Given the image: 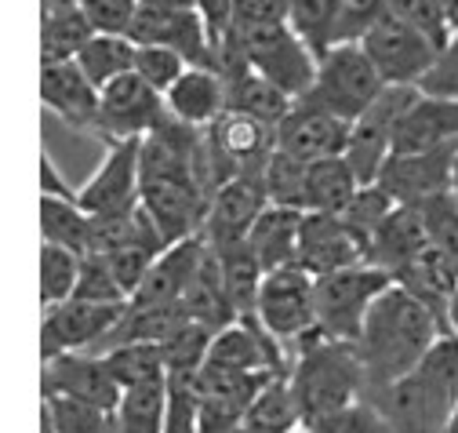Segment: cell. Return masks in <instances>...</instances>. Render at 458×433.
I'll return each instance as SVG.
<instances>
[{
  "instance_id": "obj_18",
  "label": "cell",
  "mask_w": 458,
  "mask_h": 433,
  "mask_svg": "<svg viewBox=\"0 0 458 433\" xmlns=\"http://www.w3.org/2000/svg\"><path fill=\"white\" fill-rule=\"evenodd\" d=\"M208 241L204 237H190L179 244H167L160 251V259L149 266L146 281L139 284V292L131 295V302L139 306H179L197 277V269L208 259Z\"/></svg>"
},
{
  "instance_id": "obj_29",
  "label": "cell",
  "mask_w": 458,
  "mask_h": 433,
  "mask_svg": "<svg viewBox=\"0 0 458 433\" xmlns=\"http://www.w3.org/2000/svg\"><path fill=\"white\" fill-rule=\"evenodd\" d=\"M218 255V269H222V281H225V292L233 299L237 313L241 317H251L255 306H259V292H262V281H266V269L262 262L255 259L251 244L241 241V244H225V248H215Z\"/></svg>"
},
{
  "instance_id": "obj_3",
  "label": "cell",
  "mask_w": 458,
  "mask_h": 433,
  "mask_svg": "<svg viewBox=\"0 0 458 433\" xmlns=\"http://www.w3.org/2000/svg\"><path fill=\"white\" fill-rule=\"evenodd\" d=\"M382 91L386 84L360 44H331L317 63V81L310 95L299 102H313L320 110L353 124L378 102Z\"/></svg>"
},
{
  "instance_id": "obj_38",
  "label": "cell",
  "mask_w": 458,
  "mask_h": 433,
  "mask_svg": "<svg viewBox=\"0 0 458 433\" xmlns=\"http://www.w3.org/2000/svg\"><path fill=\"white\" fill-rule=\"evenodd\" d=\"M331 22H335V0H288V26L317 51L331 47Z\"/></svg>"
},
{
  "instance_id": "obj_22",
  "label": "cell",
  "mask_w": 458,
  "mask_h": 433,
  "mask_svg": "<svg viewBox=\"0 0 458 433\" xmlns=\"http://www.w3.org/2000/svg\"><path fill=\"white\" fill-rule=\"evenodd\" d=\"M302 219L306 211H295V208H280V204H269L262 211V219L255 223L248 244L255 251V259L262 262L266 274L273 269H284V266H295L299 262V233H302Z\"/></svg>"
},
{
  "instance_id": "obj_30",
  "label": "cell",
  "mask_w": 458,
  "mask_h": 433,
  "mask_svg": "<svg viewBox=\"0 0 458 433\" xmlns=\"http://www.w3.org/2000/svg\"><path fill=\"white\" fill-rule=\"evenodd\" d=\"M244 422L255 433H288V429L302 426V408H299V397L292 386V371L269 378V383L259 390V397L251 401Z\"/></svg>"
},
{
  "instance_id": "obj_43",
  "label": "cell",
  "mask_w": 458,
  "mask_h": 433,
  "mask_svg": "<svg viewBox=\"0 0 458 433\" xmlns=\"http://www.w3.org/2000/svg\"><path fill=\"white\" fill-rule=\"evenodd\" d=\"M422 215H426L429 244L444 255V262L458 274V200L451 193L437 197V200L422 204Z\"/></svg>"
},
{
  "instance_id": "obj_44",
  "label": "cell",
  "mask_w": 458,
  "mask_h": 433,
  "mask_svg": "<svg viewBox=\"0 0 458 433\" xmlns=\"http://www.w3.org/2000/svg\"><path fill=\"white\" fill-rule=\"evenodd\" d=\"M313 433H396L393 422L386 419L382 408L368 404V401H357L350 408H342V412H331L324 419H313L306 422Z\"/></svg>"
},
{
  "instance_id": "obj_20",
  "label": "cell",
  "mask_w": 458,
  "mask_h": 433,
  "mask_svg": "<svg viewBox=\"0 0 458 433\" xmlns=\"http://www.w3.org/2000/svg\"><path fill=\"white\" fill-rule=\"evenodd\" d=\"M451 142H458V98H437L419 91L396 128L393 153H429Z\"/></svg>"
},
{
  "instance_id": "obj_8",
  "label": "cell",
  "mask_w": 458,
  "mask_h": 433,
  "mask_svg": "<svg viewBox=\"0 0 458 433\" xmlns=\"http://www.w3.org/2000/svg\"><path fill=\"white\" fill-rule=\"evenodd\" d=\"M386 88H419L433 70L440 47L396 15H382L360 40Z\"/></svg>"
},
{
  "instance_id": "obj_31",
  "label": "cell",
  "mask_w": 458,
  "mask_h": 433,
  "mask_svg": "<svg viewBox=\"0 0 458 433\" xmlns=\"http://www.w3.org/2000/svg\"><path fill=\"white\" fill-rule=\"evenodd\" d=\"M95 37V26L81 8L40 15V66L47 63H77L84 44Z\"/></svg>"
},
{
  "instance_id": "obj_13",
  "label": "cell",
  "mask_w": 458,
  "mask_h": 433,
  "mask_svg": "<svg viewBox=\"0 0 458 433\" xmlns=\"http://www.w3.org/2000/svg\"><path fill=\"white\" fill-rule=\"evenodd\" d=\"M350 128L342 117L320 110L313 102H295L292 114L276 124V153L299 160V165H317V160L346 157Z\"/></svg>"
},
{
  "instance_id": "obj_24",
  "label": "cell",
  "mask_w": 458,
  "mask_h": 433,
  "mask_svg": "<svg viewBox=\"0 0 458 433\" xmlns=\"http://www.w3.org/2000/svg\"><path fill=\"white\" fill-rule=\"evenodd\" d=\"M182 306H186L190 320L200 324V328H208L211 335H218L222 328H229V324L241 320L233 299H229V292H225V281H222L215 248H208V259H204V266L197 269V277H193V284H190Z\"/></svg>"
},
{
  "instance_id": "obj_45",
  "label": "cell",
  "mask_w": 458,
  "mask_h": 433,
  "mask_svg": "<svg viewBox=\"0 0 458 433\" xmlns=\"http://www.w3.org/2000/svg\"><path fill=\"white\" fill-rule=\"evenodd\" d=\"M190 70V63L171 47H160V44H139V55H135V73L153 84L160 95H167L171 88L179 84V77Z\"/></svg>"
},
{
  "instance_id": "obj_1",
  "label": "cell",
  "mask_w": 458,
  "mask_h": 433,
  "mask_svg": "<svg viewBox=\"0 0 458 433\" xmlns=\"http://www.w3.org/2000/svg\"><path fill=\"white\" fill-rule=\"evenodd\" d=\"M444 335V320L433 306H426L408 288L393 284L368 313L364 332L357 339L360 364L368 371V386L389 390L400 378H408L429 346Z\"/></svg>"
},
{
  "instance_id": "obj_21",
  "label": "cell",
  "mask_w": 458,
  "mask_h": 433,
  "mask_svg": "<svg viewBox=\"0 0 458 433\" xmlns=\"http://www.w3.org/2000/svg\"><path fill=\"white\" fill-rule=\"evenodd\" d=\"M429 248V230H426V215L422 208H408V204H396L393 215L378 226L368 262H375L378 269L396 281V274L404 266H411L422 251Z\"/></svg>"
},
{
  "instance_id": "obj_4",
  "label": "cell",
  "mask_w": 458,
  "mask_h": 433,
  "mask_svg": "<svg viewBox=\"0 0 458 433\" xmlns=\"http://www.w3.org/2000/svg\"><path fill=\"white\" fill-rule=\"evenodd\" d=\"M393 288V277L375 262L317 277V332L335 343H357L371 306Z\"/></svg>"
},
{
  "instance_id": "obj_17",
  "label": "cell",
  "mask_w": 458,
  "mask_h": 433,
  "mask_svg": "<svg viewBox=\"0 0 458 433\" xmlns=\"http://www.w3.org/2000/svg\"><path fill=\"white\" fill-rule=\"evenodd\" d=\"M164 106L171 121H179L193 132H208L229 110V81L222 70L190 66L179 77V84L164 95Z\"/></svg>"
},
{
  "instance_id": "obj_51",
  "label": "cell",
  "mask_w": 458,
  "mask_h": 433,
  "mask_svg": "<svg viewBox=\"0 0 458 433\" xmlns=\"http://www.w3.org/2000/svg\"><path fill=\"white\" fill-rule=\"evenodd\" d=\"M444 332L447 335H458V284H454V292L444 302Z\"/></svg>"
},
{
  "instance_id": "obj_52",
  "label": "cell",
  "mask_w": 458,
  "mask_h": 433,
  "mask_svg": "<svg viewBox=\"0 0 458 433\" xmlns=\"http://www.w3.org/2000/svg\"><path fill=\"white\" fill-rule=\"evenodd\" d=\"M70 8H81V0H40V15H47V12H70Z\"/></svg>"
},
{
  "instance_id": "obj_41",
  "label": "cell",
  "mask_w": 458,
  "mask_h": 433,
  "mask_svg": "<svg viewBox=\"0 0 458 433\" xmlns=\"http://www.w3.org/2000/svg\"><path fill=\"white\" fill-rule=\"evenodd\" d=\"M429 386H437L454 408H458V335H440L429 353L422 357V364L415 368Z\"/></svg>"
},
{
  "instance_id": "obj_39",
  "label": "cell",
  "mask_w": 458,
  "mask_h": 433,
  "mask_svg": "<svg viewBox=\"0 0 458 433\" xmlns=\"http://www.w3.org/2000/svg\"><path fill=\"white\" fill-rule=\"evenodd\" d=\"M393 208H396V200L375 183V186H364L360 193H357V200L350 204V211L342 215L346 219V226L360 237V244L371 251V241H375V233H378V226L393 215Z\"/></svg>"
},
{
  "instance_id": "obj_40",
  "label": "cell",
  "mask_w": 458,
  "mask_h": 433,
  "mask_svg": "<svg viewBox=\"0 0 458 433\" xmlns=\"http://www.w3.org/2000/svg\"><path fill=\"white\" fill-rule=\"evenodd\" d=\"M73 299H88V302H106V306H124L131 302V295L124 292V284L113 274V266L106 255H84L81 262V281H77V295Z\"/></svg>"
},
{
  "instance_id": "obj_16",
  "label": "cell",
  "mask_w": 458,
  "mask_h": 433,
  "mask_svg": "<svg viewBox=\"0 0 458 433\" xmlns=\"http://www.w3.org/2000/svg\"><path fill=\"white\" fill-rule=\"evenodd\" d=\"M368 262V248L346 226L342 215H317L306 211L302 233H299V266L310 277H327L338 269H350Z\"/></svg>"
},
{
  "instance_id": "obj_25",
  "label": "cell",
  "mask_w": 458,
  "mask_h": 433,
  "mask_svg": "<svg viewBox=\"0 0 458 433\" xmlns=\"http://www.w3.org/2000/svg\"><path fill=\"white\" fill-rule=\"evenodd\" d=\"M360 190H364V183L357 179V172L350 168L346 157L317 160V165L306 168V211L346 215Z\"/></svg>"
},
{
  "instance_id": "obj_27",
  "label": "cell",
  "mask_w": 458,
  "mask_h": 433,
  "mask_svg": "<svg viewBox=\"0 0 458 433\" xmlns=\"http://www.w3.org/2000/svg\"><path fill=\"white\" fill-rule=\"evenodd\" d=\"M135 55H139V44L128 33H95L77 55V66L102 91L124 73H135Z\"/></svg>"
},
{
  "instance_id": "obj_11",
  "label": "cell",
  "mask_w": 458,
  "mask_h": 433,
  "mask_svg": "<svg viewBox=\"0 0 458 433\" xmlns=\"http://www.w3.org/2000/svg\"><path fill=\"white\" fill-rule=\"evenodd\" d=\"M167 117L164 95L146 84L139 73H124L121 81H113L109 88L98 91V135L109 142L124 139H146L157 132Z\"/></svg>"
},
{
  "instance_id": "obj_2",
  "label": "cell",
  "mask_w": 458,
  "mask_h": 433,
  "mask_svg": "<svg viewBox=\"0 0 458 433\" xmlns=\"http://www.w3.org/2000/svg\"><path fill=\"white\" fill-rule=\"evenodd\" d=\"M292 386L302 408V422L324 419L331 412L364 401L368 371L360 364L357 343H335L324 335L306 339L292 368Z\"/></svg>"
},
{
  "instance_id": "obj_53",
  "label": "cell",
  "mask_w": 458,
  "mask_h": 433,
  "mask_svg": "<svg viewBox=\"0 0 458 433\" xmlns=\"http://www.w3.org/2000/svg\"><path fill=\"white\" fill-rule=\"evenodd\" d=\"M444 4V12H447V19L454 22V30H458V0H440Z\"/></svg>"
},
{
  "instance_id": "obj_54",
  "label": "cell",
  "mask_w": 458,
  "mask_h": 433,
  "mask_svg": "<svg viewBox=\"0 0 458 433\" xmlns=\"http://www.w3.org/2000/svg\"><path fill=\"white\" fill-rule=\"evenodd\" d=\"M451 197L458 200V149H454V168H451Z\"/></svg>"
},
{
  "instance_id": "obj_32",
  "label": "cell",
  "mask_w": 458,
  "mask_h": 433,
  "mask_svg": "<svg viewBox=\"0 0 458 433\" xmlns=\"http://www.w3.org/2000/svg\"><path fill=\"white\" fill-rule=\"evenodd\" d=\"M98 357L106 361L109 375L117 378L121 390H135V386H149V383H164L167 378L164 346L157 343H131V346H117Z\"/></svg>"
},
{
  "instance_id": "obj_55",
  "label": "cell",
  "mask_w": 458,
  "mask_h": 433,
  "mask_svg": "<svg viewBox=\"0 0 458 433\" xmlns=\"http://www.w3.org/2000/svg\"><path fill=\"white\" fill-rule=\"evenodd\" d=\"M288 433H313V429H310V426L302 422V426H295V429H288Z\"/></svg>"
},
{
  "instance_id": "obj_47",
  "label": "cell",
  "mask_w": 458,
  "mask_h": 433,
  "mask_svg": "<svg viewBox=\"0 0 458 433\" xmlns=\"http://www.w3.org/2000/svg\"><path fill=\"white\" fill-rule=\"evenodd\" d=\"M142 0H81V12L95 26V33H131Z\"/></svg>"
},
{
  "instance_id": "obj_23",
  "label": "cell",
  "mask_w": 458,
  "mask_h": 433,
  "mask_svg": "<svg viewBox=\"0 0 458 433\" xmlns=\"http://www.w3.org/2000/svg\"><path fill=\"white\" fill-rule=\"evenodd\" d=\"M190 324V313L186 306H139L131 302L128 313L117 320V328H113L95 353H109V350H117V346H131V343H157L164 346L171 335H175L179 328H186Z\"/></svg>"
},
{
  "instance_id": "obj_37",
  "label": "cell",
  "mask_w": 458,
  "mask_h": 433,
  "mask_svg": "<svg viewBox=\"0 0 458 433\" xmlns=\"http://www.w3.org/2000/svg\"><path fill=\"white\" fill-rule=\"evenodd\" d=\"M386 12L396 15V19H404V22L415 26L419 33H426L440 51H444L447 40L458 33L454 22L447 19V12H444L440 0H386Z\"/></svg>"
},
{
  "instance_id": "obj_49",
  "label": "cell",
  "mask_w": 458,
  "mask_h": 433,
  "mask_svg": "<svg viewBox=\"0 0 458 433\" xmlns=\"http://www.w3.org/2000/svg\"><path fill=\"white\" fill-rule=\"evenodd\" d=\"M237 12V33L255 26H276L288 22V0H233Z\"/></svg>"
},
{
  "instance_id": "obj_26",
  "label": "cell",
  "mask_w": 458,
  "mask_h": 433,
  "mask_svg": "<svg viewBox=\"0 0 458 433\" xmlns=\"http://www.w3.org/2000/svg\"><path fill=\"white\" fill-rule=\"evenodd\" d=\"M225 81H229V110H241V114L262 121L273 132H276V124L284 117L292 114V106H295L292 95H284L276 84H269L255 70H241V73L225 77Z\"/></svg>"
},
{
  "instance_id": "obj_10",
  "label": "cell",
  "mask_w": 458,
  "mask_h": 433,
  "mask_svg": "<svg viewBox=\"0 0 458 433\" xmlns=\"http://www.w3.org/2000/svg\"><path fill=\"white\" fill-rule=\"evenodd\" d=\"M131 302L124 306H106V302H88V299H70L63 306L44 310L40 320V346L44 361L63 357V353H95L98 343L117 328V320L128 313Z\"/></svg>"
},
{
  "instance_id": "obj_42",
  "label": "cell",
  "mask_w": 458,
  "mask_h": 433,
  "mask_svg": "<svg viewBox=\"0 0 458 433\" xmlns=\"http://www.w3.org/2000/svg\"><path fill=\"white\" fill-rule=\"evenodd\" d=\"M386 15V0H335L331 44H360L364 33Z\"/></svg>"
},
{
  "instance_id": "obj_33",
  "label": "cell",
  "mask_w": 458,
  "mask_h": 433,
  "mask_svg": "<svg viewBox=\"0 0 458 433\" xmlns=\"http://www.w3.org/2000/svg\"><path fill=\"white\" fill-rule=\"evenodd\" d=\"M164 419H167V378L124 390L117 412H113V422H117L121 433H164Z\"/></svg>"
},
{
  "instance_id": "obj_48",
  "label": "cell",
  "mask_w": 458,
  "mask_h": 433,
  "mask_svg": "<svg viewBox=\"0 0 458 433\" xmlns=\"http://www.w3.org/2000/svg\"><path fill=\"white\" fill-rule=\"evenodd\" d=\"M419 91L422 95H437V98H458V33L437 55V63L426 73V81L419 84Z\"/></svg>"
},
{
  "instance_id": "obj_12",
  "label": "cell",
  "mask_w": 458,
  "mask_h": 433,
  "mask_svg": "<svg viewBox=\"0 0 458 433\" xmlns=\"http://www.w3.org/2000/svg\"><path fill=\"white\" fill-rule=\"evenodd\" d=\"M454 149H458V142L429 149V153H393L389 165L378 175V186L396 204H408V208H422L437 197H447L451 193Z\"/></svg>"
},
{
  "instance_id": "obj_6",
  "label": "cell",
  "mask_w": 458,
  "mask_h": 433,
  "mask_svg": "<svg viewBox=\"0 0 458 433\" xmlns=\"http://www.w3.org/2000/svg\"><path fill=\"white\" fill-rule=\"evenodd\" d=\"M255 317L280 346H288V343L302 346L306 339L320 335L317 332V277H310L299 262L266 274Z\"/></svg>"
},
{
  "instance_id": "obj_19",
  "label": "cell",
  "mask_w": 458,
  "mask_h": 433,
  "mask_svg": "<svg viewBox=\"0 0 458 433\" xmlns=\"http://www.w3.org/2000/svg\"><path fill=\"white\" fill-rule=\"evenodd\" d=\"M40 102L70 128L98 132V88L77 63L40 66Z\"/></svg>"
},
{
  "instance_id": "obj_50",
  "label": "cell",
  "mask_w": 458,
  "mask_h": 433,
  "mask_svg": "<svg viewBox=\"0 0 458 433\" xmlns=\"http://www.w3.org/2000/svg\"><path fill=\"white\" fill-rule=\"evenodd\" d=\"M40 197H51V200H77L81 197V190H73L59 175V168H55V160H51L47 149L40 153Z\"/></svg>"
},
{
  "instance_id": "obj_5",
  "label": "cell",
  "mask_w": 458,
  "mask_h": 433,
  "mask_svg": "<svg viewBox=\"0 0 458 433\" xmlns=\"http://www.w3.org/2000/svg\"><path fill=\"white\" fill-rule=\"evenodd\" d=\"M241 51H244V66L266 77L269 84H276L284 95H292L295 102L310 95L320 55L288 22L241 30Z\"/></svg>"
},
{
  "instance_id": "obj_35",
  "label": "cell",
  "mask_w": 458,
  "mask_h": 433,
  "mask_svg": "<svg viewBox=\"0 0 458 433\" xmlns=\"http://www.w3.org/2000/svg\"><path fill=\"white\" fill-rule=\"evenodd\" d=\"M306 168L310 165H299V160L284 153H273L262 168V186H266L269 204L306 211Z\"/></svg>"
},
{
  "instance_id": "obj_7",
  "label": "cell",
  "mask_w": 458,
  "mask_h": 433,
  "mask_svg": "<svg viewBox=\"0 0 458 433\" xmlns=\"http://www.w3.org/2000/svg\"><path fill=\"white\" fill-rule=\"evenodd\" d=\"M77 204L98 223L131 219L142 204V139L109 142L98 172L81 186Z\"/></svg>"
},
{
  "instance_id": "obj_34",
  "label": "cell",
  "mask_w": 458,
  "mask_h": 433,
  "mask_svg": "<svg viewBox=\"0 0 458 433\" xmlns=\"http://www.w3.org/2000/svg\"><path fill=\"white\" fill-rule=\"evenodd\" d=\"M81 262L84 255L59 248V244H40V306H63L77 295V281H81Z\"/></svg>"
},
{
  "instance_id": "obj_15",
  "label": "cell",
  "mask_w": 458,
  "mask_h": 433,
  "mask_svg": "<svg viewBox=\"0 0 458 433\" xmlns=\"http://www.w3.org/2000/svg\"><path fill=\"white\" fill-rule=\"evenodd\" d=\"M44 397H70L113 415L124 390L98 353H63L44 361Z\"/></svg>"
},
{
  "instance_id": "obj_28",
  "label": "cell",
  "mask_w": 458,
  "mask_h": 433,
  "mask_svg": "<svg viewBox=\"0 0 458 433\" xmlns=\"http://www.w3.org/2000/svg\"><path fill=\"white\" fill-rule=\"evenodd\" d=\"M40 237L47 244L70 248L77 255H91V248H95V219L77 200L40 197Z\"/></svg>"
},
{
  "instance_id": "obj_14",
  "label": "cell",
  "mask_w": 458,
  "mask_h": 433,
  "mask_svg": "<svg viewBox=\"0 0 458 433\" xmlns=\"http://www.w3.org/2000/svg\"><path fill=\"white\" fill-rule=\"evenodd\" d=\"M269 208L262 175H233L211 193L208 204V223H204V241L211 248L241 244L251 237L255 223L262 219V211Z\"/></svg>"
},
{
  "instance_id": "obj_36",
  "label": "cell",
  "mask_w": 458,
  "mask_h": 433,
  "mask_svg": "<svg viewBox=\"0 0 458 433\" xmlns=\"http://www.w3.org/2000/svg\"><path fill=\"white\" fill-rule=\"evenodd\" d=\"M211 332L200 328V324H186L164 343V364L167 375H200L208 368V353H211Z\"/></svg>"
},
{
  "instance_id": "obj_46",
  "label": "cell",
  "mask_w": 458,
  "mask_h": 433,
  "mask_svg": "<svg viewBox=\"0 0 458 433\" xmlns=\"http://www.w3.org/2000/svg\"><path fill=\"white\" fill-rule=\"evenodd\" d=\"M44 408L51 412V422L59 433H113V415L70 401V397H44Z\"/></svg>"
},
{
  "instance_id": "obj_9",
  "label": "cell",
  "mask_w": 458,
  "mask_h": 433,
  "mask_svg": "<svg viewBox=\"0 0 458 433\" xmlns=\"http://www.w3.org/2000/svg\"><path fill=\"white\" fill-rule=\"evenodd\" d=\"M415 95H419V88H386L371 110L360 121H353L350 142H346V160L364 186H375L382 168L389 165L393 146H396V128L404 121L408 106L415 102Z\"/></svg>"
}]
</instances>
